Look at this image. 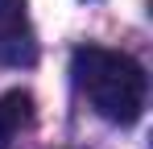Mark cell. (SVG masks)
I'll use <instances>...</instances> for the list:
<instances>
[{
  "mask_svg": "<svg viewBox=\"0 0 153 149\" xmlns=\"http://www.w3.org/2000/svg\"><path fill=\"white\" fill-rule=\"evenodd\" d=\"M71 74L83 99L112 124H132L145 112V71L124 50L79 46L71 58Z\"/></svg>",
  "mask_w": 153,
  "mask_h": 149,
  "instance_id": "1",
  "label": "cell"
},
{
  "mask_svg": "<svg viewBox=\"0 0 153 149\" xmlns=\"http://www.w3.org/2000/svg\"><path fill=\"white\" fill-rule=\"evenodd\" d=\"M0 62L4 66L37 62V33H33L25 0H0Z\"/></svg>",
  "mask_w": 153,
  "mask_h": 149,
  "instance_id": "2",
  "label": "cell"
},
{
  "mask_svg": "<svg viewBox=\"0 0 153 149\" xmlns=\"http://www.w3.org/2000/svg\"><path fill=\"white\" fill-rule=\"evenodd\" d=\"M29 124H33V95L29 91L0 95V149H13Z\"/></svg>",
  "mask_w": 153,
  "mask_h": 149,
  "instance_id": "3",
  "label": "cell"
}]
</instances>
